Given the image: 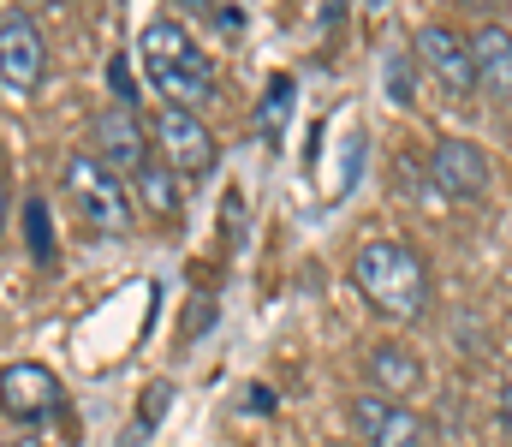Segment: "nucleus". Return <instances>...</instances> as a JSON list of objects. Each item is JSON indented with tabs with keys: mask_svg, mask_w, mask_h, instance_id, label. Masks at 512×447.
Listing matches in <instances>:
<instances>
[{
	"mask_svg": "<svg viewBox=\"0 0 512 447\" xmlns=\"http://www.w3.org/2000/svg\"><path fill=\"white\" fill-rule=\"evenodd\" d=\"M131 185H137V197H143V209H149V215H161V221H173V215H179V173H173L161 155H149V161L131 173Z\"/></svg>",
	"mask_w": 512,
	"mask_h": 447,
	"instance_id": "obj_13",
	"label": "nucleus"
},
{
	"mask_svg": "<svg viewBox=\"0 0 512 447\" xmlns=\"http://www.w3.org/2000/svg\"><path fill=\"white\" fill-rule=\"evenodd\" d=\"M108 78H114V96H120V108H131V102H137V84H131V66H126V54H114V66H108Z\"/></svg>",
	"mask_w": 512,
	"mask_h": 447,
	"instance_id": "obj_15",
	"label": "nucleus"
},
{
	"mask_svg": "<svg viewBox=\"0 0 512 447\" xmlns=\"http://www.w3.org/2000/svg\"><path fill=\"white\" fill-rule=\"evenodd\" d=\"M471 60H477V90L495 96L501 108H512V30L483 24L471 36Z\"/></svg>",
	"mask_w": 512,
	"mask_h": 447,
	"instance_id": "obj_12",
	"label": "nucleus"
},
{
	"mask_svg": "<svg viewBox=\"0 0 512 447\" xmlns=\"http://www.w3.org/2000/svg\"><path fill=\"white\" fill-rule=\"evenodd\" d=\"M286 114H292V78H274V84H268V96H262V108H256V126H262V138H280Z\"/></svg>",
	"mask_w": 512,
	"mask_h": 447,
	"instance_id": "obj_14",
	"label": "nucleus"
},
{
	"mask_svg": "<svg viewBox=\"0 0 512 447\" xmlns=\"http://www.w3.org/2000/svg\"><path fill=\"white\" fill-rule=\"evenodd\" d=\"M429 167H435V185H441L447 197H459V203H483L489 185H495L489 155L471 144V138H441L435 155H429Z\"/></svg>",
	"mask_w": 512,
	"mask_h": 447,
	"instance_id": "obj_9",
	"label": "nucleus"
},
{
	"mask_svg": "<svg viewBox=\"0 0 512 447\" xmlns=\"http://www.w3.org/2000/svg\"><path fill=\"white\" fill-rule=\"evenodd\" d=\"M137 66L149 78V90L161 96V108H203L215 102V60L197 48V36L179 18H149L137 30Z\"/></svg>",
	"mask_w": 512,
	"mask_h": 447,
	"instance_id": "obj_1",
	"label": "nucleus"
},
{
	"mask_svg": "<svg viewBox=\"0 0 512 447\" xmlns=\"http://www.w3.org/2000/svg\"><path fill=\"white\" fill-rule=\"evenodd\" d=\"M48 72V42L30 12H0V90L6 96H36Z\"/></svg>",
	"mask_w": 512,
	"mask_h": 447,
	"instance_id": "obj_5",
	"label": "nucleus"
},
{
	"mask_svg": "<svg viewBox=\"0 0 512 447\" xmlns=\"http://www.w3.org/2000/svg\"><path fill=\"white\" fill-rule=\"evenodd\" d=\"M459 6H465V12H501L507 0H459Z\"/></svg>",
	"mask_w": 512,
	"mask_h": 447,
	"instance_id": "obj_20",
	"label": "nucleus"
},
{
	"mask_svg": "<svg viewBox=\"0 0 512 447\" xmlns=\"http://www.w3.org/2000/svg\"><path fill=\"white\" fill-rule=\"evenodd\" d=\"M352 287L364 293V304L387 316V322H417L423 304H429V275H423V257L399 239H370L358 245L352 257Z\"/></svg>",
	"mask_w": 512,
	"mask_h": 447,
	"instance_id": "obj_2",
	"label": "nucleus"
},
{
	"mask_svg": "<svg viewBox=\"0 0 512 447\" xmlns=\"http://www.w3.org/2000/svg\"><path fill=\"white\" fill-rule=\"evenodd\" d=\"M90 138H96V149H90V155H96L102 167H114L120 179H131V173H137V167L149 161V138H143V126L131 120V108H120V102L96 114Z\"/></svg>",
	"mask_w": 512,
	"mask_h": 447,
	"instance_id": "obj_10",
	"label": "nucleus"
},
{
	"mask_svg": "<svg viewBox=\"0 0 512 447\" xmlns=\"http://www.w3.org/2000/svg\"><path fill=\"white\" fill-rule=\"evenodd\" d=\"M501 412H507V430H512V382H507V406H501Z\"/></svg>",
	"mask_w": 512,
	"mask_h": 447,
	"instance_id": "obj_23",
	"label": "nucleus"
},
{
	"mask_svg": "<svg viewBox=\"0 0 512 447\" xmlns=\"http://www.w3.org/2000/svg\"><path fill=\"white\" fill-rule=\"evenodd\" d=\"M0 412L12 424H24V430H42V424H54L66 412V388H60V376L48 364H30V358L6 364L0 370Z\"/></svg>",
	"mask_w": 512,
	"mask_h": 447,
	"instance_id": "obj_4",
	"label": "nucleus"
},
{
	"mask_svg": "<svg viewBox=\"0 0 512 447\" xmlns=\"http://www.w3.org/2000/svg\"><path fill=\"white\" fill-rule=\"evenodd\" d=\"M0 221H6V179H0Z\"/></svg>",
	"mask_w": 512,
	"mask_h": 447,
	"instance_id": "obj_24",
	"label": "nucleus"
},
{
	"mask_svg": "<svg viewBox=\"0 0 512 447\" xmlns=\"http://www.w3.org/2000/svg\"><path fill=\"white\" fill-rule=\"evenodd\" d=\"M352 430H358L364 447H429L423 418L405 400H387V394H358L352 400Z\"/></svg>",
	"mask_w": 512,
	"mask_h": 447,
	"instance_id": "obj_8",
	"label": "nucleus"
},
{
	"mask_svg": "<svg viewBox=\"0 0 512 447\" xmlns=\"http://www.w3.org/2000/svg\"><path fill=\"white\" fill-rule=\"evenodd\" d=\"M364 370H370V394H387V400H411V394L423 388V358H417L411 346H399V340L370 346Z\"/></svg>",
	"mask_w": 512,
	"mask_h": 447,
	"instance_id": "obj_11",
	"label": "nucleus"
},
{
	"mask_svg": "<svg viewBox=\"0 0 512 447\" xmlns=\"http://www.w3.org/2000/svg\"><path fill=\"white\" fill-rule=\"evenodd\" d=\"M215 18H221V30H233V36L245 30V6H239V0H215Z\"/></svg>",
	"mask_w": 512,
	"mask_h": 447,
	"instance_id": "obj_18",
	"label": "nucleus"
},
{
	"mask_svg": "<svg viewBox=\"0 0 512 447\" xmlns=\"http://www.w3.org/2000/svg\"><path fill=\"white\" fill-rule=\"evenodd\" d=\"M340 18H346V0H322V30H328V36H334Z\"/></svg>",
	"mask_w": 512,
	"mask_h": 447,
	"instance_id": "obj_19",
	"label": "nucleus"
},
{
	"mask_svg": "<svg viewBox=\"0 0 512 447\" xmlns=\"http://www.w3.org/2000/svg\"><path fill=\"white\" fill-rule=\"evenodd\" d=\"M387 78H393V102H399V108H411V96H417V90H411V66H405V60H393V66H387Z\"/></svg>",
	"mask_w": 512,
	"mask_h": 447,
	"instance_id": "obj_16",
	"label": "nucleus"
},
{
	"mask_svg": "<svg viewBox=\"0 0 512 447\" xmlns=\"http://www.w3.org/2000/svg\"><path fill=\"white\" fill-rule=\"evenodd\" d=\"M179 6H191V12H215V0H179Z\"/></svg>",
	"mask_w": 512,
	"mask_h": 447,
	"instance_id": "obj_21",
	"label": "nucleus"
},
{
	"mask_svg": "<svg viewBox=\"0 0 512 447\" xmlns=\"http://www.w3.org/2000/svg\"><path fill=\"white\" fill-rule=\"evenodd\" d=\"M30 251L48 263V215H42V203H30Z\"/></svg>",
	"mask_w": 512,
	"mask_h": 447,
	"instance_id": "obj_17",
	"label": "nucleus"
},
{
	"mask_svg": "<svg viewBox=\"0 0 512 447\" xmlns=\"http://www.w3.org/2000/svg\"><path fill=\"white\" fill-rule=\"evenodd\" d=\"M66 197H72V209H78L84 227H96V233H108V239H126L131 233L126 179H120L114 167H102L96 155H72V161H66Z\"/></svg>",
	"mask_w": 512,
	"mask_h": 447,
	"instance_id": "obj_3",
	"label": "nucleus"
},
{
	"mask_svg": "<svg viewBox=\"0 0 512 447\" xmlns=\"http://www.w3.org/2000/svg\"><path fill=\"white\" fill-rule=\"evenodd\" d=\"M364 12H370V18H382V12H387V0H364Z\"/></svg>",
	"mask_w": 512,
	"mask_h": 447,
	"instance_id": "obj_22",
	"label": "nucleus"
},
{
	"mask_svg": "<svg viewBox=\"0 0 512 447\" xmlns=\"http://www.w3.org/2000/svg\"><path fill=\"white\" fill-rule=\"evenodd\" d=\"M411 54H417V66L447 90V96H477V60H471V36H459V30H447V24H423L417 36H411Z\"/></svg>",
	"mask_w": 512,
	"mask_h": 447,
	"instance_id": "obj_7",
	"label": "nucleus"
},
{
	"mask_svg": "<svg viewBox=\"0 0 512 447\" xmlns=\"http://www.w3.org/2000/svg\"><path fill=\"white\" fill-rule=\"evenodd\" d=\"M155 155H161L179 179H203L221 149H215V132L203 126V114H191V108H161V114H155Z\"/></svg>",
	"mask_w": 512,
	"mask_h": 447,
	"instance_id": "obj_6",
	"label": "nucleus"
}]
</instances>
